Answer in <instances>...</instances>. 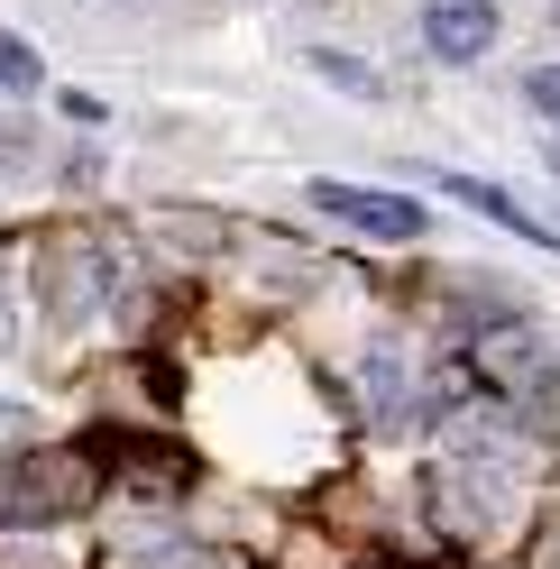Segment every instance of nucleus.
<instances>
[{
	"instance_id": "9d476101",
	"label": "nucleus",
	"mask_w": 560,
	"mask_h": 569,
	"mask_svg": "<svg viewBox=\"0 0 560 569\" xmlns=\"http://www.w3.org/2000/svg\"><path fill=\"white\" fill-rule=\"evenodd\" d=\"M312 74H331L340 92H377V64H359V56H331V47H312Z\"/></svg>"
},
{
	"instance_id": "7ed1b4c3",
	"label": "nucleus",
	"mask_w": 560,
	"mask_h": 569,
	"mask_svg": "<svg viewBox=\"0 0 560 569\" xmlns=\"http://www.w3.org/2000/svg\"><path fill=\"white\" fill-rule=\"evenodd\" d=\"M469 377L487 386V396H523V405H551L560 396V359L542 349V331H523V322L478 331L469 340Z\"/></svg>"
},
{
	"instance_id": "423d86ee",
	"label": "nucleus",
	"mask_w": 560,
	"mask_h": 569,
	"mask_svg": "<svg viewBox=\"0 0 560 569\" xmlns=\"http://www.w3.org/2000/svg\"><path fill=\"white\" fill-rule=\"evenodd\" d=\"M441 193H460L469 211H487V221H497V230H514L523 248H560V230L542 221V211H523L514 193H497V184H478V174H441Z\"/></svg>"
},
{
	"instance_id": "39448f33",
	"label": "nucleus",
	"mask_w": 560,
	"mask_h": 569,
	"mask_svg": "<svg viewBox=\"0 0 560 569\" xmlns=\"http://www.w3.org/2000/svg\"><path fill=\"white\" fill-rule=\"evenodd\" d=\"M423 47L441 64H478L487 47H497V10H487V0H441V10L423 19Z\"/></svg>"
},
{
	"instance_id": "f8f14e48",
	"label": "nucleus",
	"mask_w": 560,
	"mask_h": 569,
	"mask_svg": "<svg viewBox=\"0 0 560 569\" xmlns=\"http://www.w3.org/2000/svg\"><path fill=\"white\" fill-rule=\"evenodd\" d=\"M19 432H28V413H19V405H0V441H19Z\"/></svg>"
},
{
	"instance_id": "f03ea898",
	"label": "nucleus",
	"mask_w": 560,
	"mask_h": 569,
	"mask_svg": "<svg viewBox=\"0 0 560 569\" xmlns=\"http://www.w3.org/2000/svg\"><path fill=\"white\" fill-rule=\"evenodd\" d=\"M92 450H28V459H0V532H28V523H64L92 506Z\"/></svg>"
},
{
	"instance_id": "f257e3e1",
	"label": "nucleus",
	"mask_w": 560,
	"mask_h": 569,
	"mask_svg": "<svg viewBox=\"0 0 560 569\" xmlns=\"http://www.w3.org/2000/svg\"><path fill=\"white\" fill-rule=\"evenodd\" d=\"M423 496H432V523L450 542H487V532L514 515V496H523V450L497 441V432H450Z\"/></svg>"
},
{
	"instance_id": "9b49d317",
	"label": "nucleus",
	"mask_w": 560,
	"mask_h": 569,
	"mask_svg": "<svg viewBox=\"0 0 560 569\" xmlns=\"http://www.w3.org/2000/svg\"><path fill=\"white\" fill-rule=\"evenodd\" d=\"M0 92H38V56L19 38H0Z\"/></svg>"
},
{
	"instance_id": "20e7f679",
	"label": "nucleus",
	"mask_w": 560,
	"mask_h": 569,
	"mask_svg": "<svg viewBox=\"0 0 560 569\" xmlns=\"http://www.w3.org/2000/svg\"><path fill=\"white\" fill-rule=\"evenodd\" d=\"M312 202L331 211V221H349V230H368V239H423V202H404V193H368V184H312Z\"/></svg>"
},
{
	"instance_id": "ddd939ff",
	"label": "nucleus",
	"mask_w": 560,
	"mask_h": 569,
	"mask_svg": "<svg viewBox=\"0 0 560 569\" xmlns=\"http://www.w3.org/2000/svg\"><path fill=\"white\" fill-rule=\"evenodd\" d=\"M0 148H19V120H0Z\"/></svg>"
},
{
	"instance_id": "0eeeda50",
	"label": "nucleus",
	"mask_w": 560,
	"mask_h": 569,
	"mask_svg": "<svg viewBox=\"0 0 560 569\" xmlns=\"http://www.w3.org/2000/svg\"><path fill=\"white\" fill-rule=\"evenodd\" d=\"M359 405H368V432H396L404 422V349L396 340H377L359 359Z\"/></svg>"
},
{
	"instance_id": "6e6552de",
	"label": "nucleus",
	"mask_w": 560,
	"mask_h": 569,
	"mask_svg": "<svg viewBox=\"0 0 560 569\" xmlns=\"http://www.w3.org/2000/svg\"><path fill=\"white\" fill-rule=\"evenodd\" d=\"M129 569H230L221 551H202V542H174V532H166V542H138L129 551Z\"/></svg>"
},
{
	"instance_id": "1a4fd4ad",
	"label": "nucleus",
	"mask_w": 560,
	"mask_h": 569,
	"mask_svg": "<svg viewBox=\"0 0 560 569\" xmlns=\"http://www.w3.org/2000/svg\"><path fill=\"white\" fill-rule=\"evenodd\" d=\"M523 101H533V120L551 138V166H560V64H533V74H523Z\"/></svg>"
}]
</instances>
